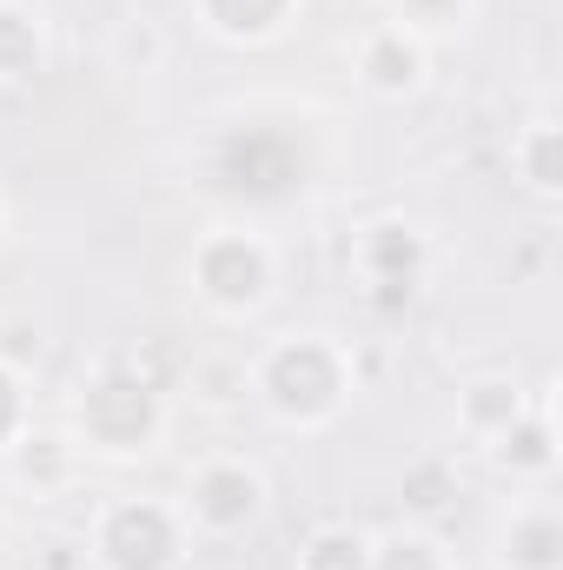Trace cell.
I'll use <instances>...</instances> for the list:
<instances>
[{
  "label": "cell",
  "mask_w": 563,
  "mask_h": 570,
  "mask_svg": "<svg viewBox=\"0 0 563 570\" xmlns=\"http://www.w3.org/2000/svg\"><path fill=\"white\" fill-rule=\"evenodd\" d=\"M358 73H365L378 94H412L424 80V47L405 27H378V33H365V47H358Z\"/></svg>",
  "instance_id": "8992f818"
},
{
  "label": "cell",
  "mask_w": 563,
  "mask_h": 570,
  "mask_svg": "<svg viewBox=\"0 0 563 570\" xmlns=\"http://www.w3.org/2000/svg\"><path fill=\"white\" fill-rule=\"evenodd\" d=\"M298 570H372V538L352 524H332L298 551Z\"/></svg>",
  "instance_id": "8fae6325"
},
{
  "label": "cell",
  "mask_w": 563,
  "mask_h": 570,
  "mask_svg": "<svg viewBox=\"0 0 563 570\" xmlns=\"http://www.w3.org/2000/svg\"><path fill=\"white\" fill-rule=\"evenodd\" d=\"M199 7L233 40H266V33H279L285 13H292V0H199Z\"/></svg>",
  "instance_id": "9c48e42d"
},
{
  "label": "cell",
  "mask_w": 563,
  "mask_h": 570,
  "mask_svg": "<svg viewBox=\"0 0 563 570\" xmlns=\"http://www.w3.org/2000/svg\"><path fill=\"white\" fill-rule=\"evenodd\" d=\"M517 166H524V186L537 193V199H557V127L551 120H531L524 127V140H517Z\"/></svg>",
  "instance_id": "5bb4252c"
},
{
  "label": "cell",
  "mask_w": 563,
  "mask_h": 570,
  "mask_svg": "<svg viewBox=\"0 0 563 570\" xmlns=\"http://www.w3.org/2000/svg\"><path fill=\"white\" fill-rule=\"evenodd\" d=\"M192 279L219 312H253L273 292V253L259 239H246V233H213L192 253Z\"/></svg>",
  "instance_id": "277c9868"
},
{
  "label": "cell",
  "mask_w": 563,
  "mask_h": 570,
  "mask_svg": "<svg viewBox=\"0 0 563 570\" xmlns=\"http://www.w3.org/2000/svg\"><path fill=\"white\" fill-rule=\"evenodd\" d=\"M259 392L292 425H325L345 405L352 379H345V358L325 338H285L259 358Z\"/></svg>",
  "instance_id": "6da1fadb"
},
{
  "label": "cell",
  "mask_w": 563,
  "mask_h": 570,
  "mask_svg": "<svg viewBox=\"0 0 563 570\" xmlns=\"http://www.w3.org/2000/svg\"><path fill=\"white\" fill-rule=\"evenodd\" d=\"M365 259H372V285H405L412 292V273H418L412 226H372L365 233Z\"/></svg>",
  "instance_id": "30bf717a"
},
{
  "label": "cell",
  "mask_w": 563,
  "mask_h": 570,
  "mask_svg": "<svg viewBox=\"0 0 563 570\" xmlns=\"http://www.w3.org/2000/svg\"><path fill=\"white\" fill-rule=\"evenodd\" d=\"M372 570H444V558H437L431 538L405 531V538H392V544H372Z\"/></svg>",
  "instance_id": "9a60e30c"
},
{
  "label": "cell",
  "mask_w": 563,
  "mask_h": 570,
  "mask_svg": "<svg viewBox=\"0 0 563 570\" xmlns=\"http://www.w3.org/2000/svg\"><path fill=\"white\" fill-rule=\"evenodd\" d=\"M412 7H418L424 20H431V13H437V7H444V0H412Z\"/></svg>",
  "instance_id": "ac0fdd59"
},
{
  "label": "cell",
  "mask_w": 563,
  "mask_h": 570,
  "mask_svg": "<svg viewBox=\"0 0 563 570\" xmlns=\"http://www.w3.org/2000/svg\"><path fill=\"white\" fill-rule=\"evenodd\" d=\"M259 504H266V478L239 458H213V464H199V478L186 491V524L226 538V531H246L259 518Z\"/></svg>",
  "instance_id": "5b68a950"
},
{
  "label": "cell",
  "mask_w": 563,
  "mask_h": 570,
  "mask_svg": "<svg viewBox=\"0 0 563 570\" xmlns=\"http://www.w3.org/2000/svg\"><path fill=\"white\" fill-rule=\"evenodd\" d=\"M20 412H27V405H20V372L0 358V444L20 431Z\"/></svg>",
  "instance_id": "e0dca14e"
},
{
  "label": "cell",
  "mask_w": 563,
  "mask_h": 570,
  "mask_svg": "<svg viewBox=\"0 0 563 570\" xmlns=\"http://www.w3.org/2000/svg\"><path fill=\"white\" fill-rule=\"evenodd\" d=\"M40 73V27L20 7H0V80H27Z\"/></svg>",
  "instance_id": "4fadbf2b"
},
{
  "label": "cell",
  "mask_w": 563,
  "mask_h": 570,
  "mask_svg": "<svg viewBox=\"0 0 563 570\" xmlns=\"http://www.w3.org/2000/svg\"><path fill=\"white\" fill-rule=\"evenodd\" d=\"M179 551H186L179 511H166V504H152V498H127V504H107V511H100L93 558L107 570H172Z\"/></svg>",
  "instance_id": "3957f363"
},
{
  "label": "cell",
  "mask_w": 563,
  "mask_h": 570,
  "mask_svg": "<svg viewBox=\"0 0 563 570\" xmlns=\"http://www.w3.org/2000/svg\"><path fill=\"white\" fill-rule=\"evenodd\" d=\"M491 451H497V464H511V471H551V464H557L551 419H517L504 438H491Z\"/></svg>",
  "instance_id": "7c38bea8"
},
{
  "label": "cell",
  "mask_w": 563,
  "mask_h": 570,
  "mask_svg": "<svg viewBox=\"0 0 563 570\" xmlns=\"http://www.w3.org/2000/svg\"><path fill=\"white\" fill-rule=\"evenodd\" d=\"M20 471L27 478H60L67 471V438H20Z\"/></svg>",
  "instance_id": "2e32d148"
},
{
  "label": "cell",
  "mask_w": 563,
  "mask_h": 570,
  "mask_svg": "<svg viewBox=\"0 0 563 570\" xmlns=\"http://www.w3.org/2000/svg\"><path fill=\"white\" fill-rule=\"evenodd\" d=\"M80 431H87V444H100V451H113V458L152 451V438L166 431L159 392L146 385L140 372L113 365V372H100V379L80 385Z\"/></svg>",
  "instance_id": "7a4b0ae2"
},
{
  "label": "cell",
  "mask_w": 563,
  "mask_h": 570,
  "mask_svg": "<svg viewBox=\"0 0 563 570\" xmlns=\"http://www.w3.org/2000/svg\"><path fill=\"white\" fill-rule=\"evenodd\" d=\"M0 531H7V518H0Z\"/></svg>",
  "instance_id": "d6986e66"
},
{
  "label": "cell",
  "mask_w": 563,
  "mask_h": 570,
  "mask_svg": "<svg viewBox=\"0 0 563 570\" xmlns=\"http://www.w3.org/2000/svg\"><path fill=\"white\" fill-rule=\"evenodd\" d=\"M517 419H524L517 385H504V379H477V385L464 392V431H477V438H504Z\"/></svg>",
  "instance_id": "ba28073f"
},
{
  "label": "cell",
  "mask_w": 563,
  "mask_h": 570,
  "mask_svg": "<svg viewBox=\"0 0 563 570\" xmlns=\"http://www.w3.org/2000/svg\"><path fill=\"white\" fill-rule=\"evenodd\" d=\"M504 564L511 570H563V531L551 511H517L511 518V538H504Z\"/></svg>",
  "instance_id": "52a82bcc"
}]
</instances>
